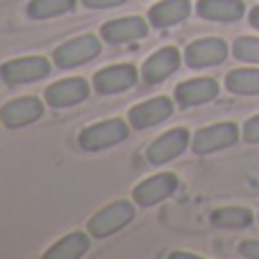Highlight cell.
<instances>
[{
  "label": "cell",
  "instance_id": "obj_6",
  "mask_svg": "<svg viewBox=\"0 0 259 259\" xmlns=\"http://www.w3.org/2000/svg\"><path fill=\"white\" fill-rule=\"evenodd\" d=\"M228 57V44L223 39H198L189 44L184 59L191 68H207L214 64L225 62Z\"/></svg>",
  "mask_w": 259,
  "mask_h": 259
},
{
  "label": "cell",
  "instance_id": "obj_9",
  "mask_svg": "<svg viewBox=\"0 0 259 259\" xmlns=\"http://www.w3.org/2000/svg\"><path fill=\"white\" fill-rule=\"evenodd\" d=\"M170 114H173V103L161 96V98H152L148 103L132 107L127 114V121L137 130H148V127L157 125V123H164Z\"/></svg>",
  "mask_w": 259,
  "mask_h": 259
},
{
  "label": "cell",
  "instance_id": "obj_18",
  "mask_svg": "<svg viewBox=\"0 0 259 259\" xmlns=\"http://www.w3.org/2000/svg\"><path fill=\"white\" fill-rule=\"evenodd\" d=\"M87 248H89V237L84 232H75V234H68L59 243H55L46 252V259H77L84 255Z\"/></svg>",
  "mask_w": 259,
  "mask_h": 259
},
{
  "label": "cell",
  "instance_id": "obj_20",
  "mask_svg": "<svg viewBox=\"0 0 259 259\" xmlns=\"http://www.w3.org/2000/svg\"><path fill=\"white\" fill-rule=\"evenodd\" d=\"M75 0H32L27 5V14L32 18H55V16H64V14L73 12Z\"/></svg>",
  "mask_w": 259,
  "mask_h": 259
},
{
  "label": "cell",
  "instance_id": "obj_24",
  "mask_svg": "<svg viewBox=\"0 0 259 259\" xmlns=\"http://www.w3.org/2000/svg\"><path fill=\"white\" fill-rule=\"evenodd\" d=\"M82 3L89 9H107V7H118V5H123L125 0H82Z\"/></svg>",
  "mask_w": 259,
  "mask_h": 259
},
{
  "label": "cell",
  "instance_id": "obj_17",
  "mask_svg": "<svg viewBox=\"0 0 259 259\" xmlns=\"http://www.w3.org/2000/svg\"><path fill=\"white\" fill-rule=\"evenodd\" d=\"M191 12V3L189 0H164V3L155 5V7L148 12V18L155 27H170L175 23L184 21Z\"/></svg>",
  "mask_w": 259,
  "mask_h": 259
},
{
  "label": "cell",
  "instance_id": "obj_12",
  "mask_svg": "<svg viewBox=\"0 0 259 259\" xmlns=\"http://www.w3.org/2000/svg\"><path fill=\"white\" fill-rule=\"evenodd\" d=\"M180 66V53L175 48H161L159 53H155L152 57L146 59L143 64V82L146 84H159L168 75H173Z\"/></svg>",
  "mask_w": 259,
  "mask_h": 259
},
{
  "label": "cell",
  "instance_id": "obj_22",
  "mask_svg": "<svg viewBox=\"0 0 259 259\" xmlns=\"http://www.w3.org/2000/svg\"><path fill=\"white\" fill-rule=\"evenodd\" d=\"M232 53H234V57L241 59V62L259 64V39H255V36H241V39L234 41Z\"/></svg>",
  "mask_w": 259,
  "mask_h": 259
},
{
  "label": "cell",
  "instance_id": "obj_15",
  "mask_svg": "<svg viewBox=\"0 0 259 259\" xmlns=\"http://www.w3.org/2000/svg\"><path fill=\"white\" fill-rule=\"evenodd\" d=\"M103 39L107 44H127V41H137L148 34L146 21L132 16V18H118V21H109L103 25Z\"/></svg>",
  "mask_w": 259,
  "mask_h": 259
},
{
  "label": "cell",
  "instance_id": "obj_4",
  "mask_svg": "<svg viewBox=\"0 0 259 259\" xmlns=\"http://www.w3.org/2000/svg\"><path fill=\"white\" fill-rule=\"evenodd\" d=\"M100 55V41L94 34H84L55 50V64L59 68H73L84 62H91Z\"/></svg>",
  "mask_w": 259,
  "mask_h": 259
},
{
  "label": "cell",
  "instance_id": "obj_8",
  "mask_svg": "<svg viewBox=\"0 0 259 259\" xmlns=\"http://www.w3.org/2000/svg\"><path fill=\"white\" fill-rule=\"evenodd\" d=\"M175 189H178V178L173 173L155 175V178L146 180L134 189V200L141 207H152L157 202L166 200L168 196H173Z\"/></svg>",
  "mask_w": 259,
  "mask_h": 259
},
{
  "label": "cell",
  "instance_id": "obj_7",
  "mask_svg": "<svg viewBox=\"0 0 259 259\" xmlns=\"http://www.w3.org/2000/svg\"><path fill=\"white\" fill-rule=\"evenodd\" d=\"M187 143H189V132L184 127H175V130H170V132H166L164 137H159L157 141H152L146 150V157H148V161L155 166L166 164V161H170L173 157L182 155Z\"/></svg>",
  "mask_w": 259,
  "mask_h": 259
},
{
  "label": "cell",
  "instance_id": "obj_16",
  "mask_svg": "<svg viewBox=\"0 0 259 259\" xmlns=\"http://www.w3.org/2000/svg\"><path fill=\"white\" fill-rule=\"evenodd\" d=\"M243 12H246V7L241 0H200L198 3V14L207 21H239Z\"/></svg>",
  "mask_w": 259,
  "mask_h": 259
},
{
  "label": "cell",
  "instance_id": "obj_14",
  "mask_svg": "<svg viewBox=\"0 0 259 259\" xmlns=\"http://www.w3.org/2000/svg\"><path fill=\"white\" fill-rule=\"evenodd\" d=\"M219 96V84L209 77H200V80H189L175 89V98H178L180 107H193V105L209 103Z\"/></svg>",
  "mask_w": 259,
  "mask_h": 259
},
{
  "label": "cell",
  "instance_id": "obj_3",
  "mask_svg": "<svg viewBox=\"0 0 259 259\" xmlns=\"http://www.w3.org/2000/svg\"><path fill=\"white\" fill-rule=\"evenodd\" d=\"M50 73V64L44 57H21L0 66V77L5 84H23V82H36Z\"/></svg>",
  "mask_w": 259,
  "mask_h": 259
},
{
  "label": "cell",
  "instance_id": "obj_13",
  "mask_svg": "<svg viewBox=\"0 0 259 259\" xmlns=\"http://www.w3.org/2000/svg\"><path fill=\"white\" fill-rule=\"evenodd\" d=\"M87 96H89V84L82 77L62 80L46 89V100L50 103V107H73L82 103Z\"/></svg>",
  "mask_w": 259,
  "mask_h": 259
},
{
  "label": "cell",
  "instance_id": "obj_2",
  "mask_svg": "<svg viewBox=\"0 0 259 259\" xmlns=\"http://www.w3.org/2000/svg\"><path fill=\"white\" fill-rule=\"evenodd\" d=\"M134 219V207L130 202H112L105 209H100L94 219L89 221V232L96 239H105L109 234L118 232L121 228H125L130 221Z\"/></svg>",
  "mask_w": 259,
  "mask_h": 259
},
{
  "label": "cell",
  "instance_id": "obj_21",
  "mask_svg": "<svg viewBox=\"0 0 259 259\" xmlns=\"http://www.w3.org/2000/svg\"><path fill=\"white\" fill-rule=\"evenodd\" d=\"M252 223V214L243 207H225V209H216L211 214V225L216 228H248Z\"/></svg>",
  "mask_w": 259,
  "mask_h": 259
},
{
  "label": "cell",
  "instance_id": "obj_19",
  "mask_svg": "<svg viewBox=\"0 0 259 259\" xmlns=\"http://www.w3.org/2000/svg\"><path fill=\"white\" fill-rule=\"evenodd\" d=\"M228 89L239 96L259 94V68H239L228 75Z\"/></svg>",
  "mask_w": 259,
  "mask_h": 259
},
{
  "label": "cell",
  "instance_id": "obj_1",
  "mask_svg": "<svg viewBox=\"0 0 259 259\" xmlns=\"http://www.w3.org/2000/svg\"><path fill=\"white\" fill-rule=\"evenodd\" d=\"M127 139V125L121 118H112L105 123H96V125L87 127L80 132V148L94 152L103 150V148H112Z\"/></svg>",
  "mask_w": 259,
  "mask_h": 259
},
{
  "label": "cell",
  "instance_id": "obj_10",
  "mask_svg": "<svg viewBox=\"0 0 259 259\" xmlns=\"http://www.w3.org/2000/svg\"><path fill=\"white\" fill-rule=\"evenodd\" d=\"M137 82V68L130 64H118V66H109L105 71H98L94 77V87L98 94L112 96L118 91H125Z\"/></svg>",
  "mask_w": 259,
  "mask_h": 259
},
{
  "label": "cell",
  "instance_id": "obj_11",
  "mask_svg": "<svg viewBox=\"0 0 259 259\" xmlns=\"http://www.w3.org/2000/svg\"><path fill=\"white\" fill-rule=\"evenodd\" d=\"M41 114H44V105L36 98H18L14 103H7L0 109V121L14 130V127H23L39 121Z\"/></svg>",
  "mask_w": 259,
  "mask_h": 259
},
{
  "label": "cell",
  "instance_id": "obj_23",
  "mask_svg": "<svg viewBox=\"0 0 259 259\" xmlns=\"http://www.w3.org/2000/svg\"><path fill=\"white\" fill-rule=\"evenodd\" d=\"M243 139L248 143H259V116H252L250 121L243 125Z\"/></svg>",
  "mask_w": 259,
  "mask_h": 259
},
{
  "label": "cell",
  "instance_id": "obj_26",
  "mask_svg": "<svg viewBox=\"0 0 259 259\" xmlns=\"http://www.w3.org/2000/svg\"><path fill=\"white\" fill-rule=\"evenodd\" d=\"M250 23L259 30V7H255V9L250 12Z\"/></svg>",
  "mask_w": 259,
  "mask_h": 259
},
{
  "label": "cell",
  "instance_id": "obj_25",
  "mask_svg": "<svg viewBox=\"0 0 259 259\" xmlns=\"http://www.w3.org/2000/svg\"><path fill=\"white\" fill-rule=\"evenodd\" d=\"M239 252L243 257H252V259H259V241H243L239 246Z\"/></svg>",
  "mask_w": 259,
  "mask_h": 259
},
{
  "label": "cell",
  "instance_id": "obj_5",
  "mask_svg": "<svg viewBox=\"0 0 259 259\" xmlns=\"http://www.w3.org/2000/svg\"><path fill=\"white\" fill-rule=\"evenodd\" d=\"M237 139H239V127L234 123H219V125L198 130L191 141V148L196 155H207V152L223 150V148L232 146Z\"/></svg>",
  "mask_w": 259,
  "mask_h": 259
}]
</instances>
